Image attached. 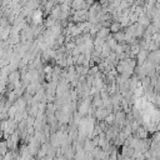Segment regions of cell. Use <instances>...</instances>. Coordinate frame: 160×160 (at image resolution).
Returning a JSON list of instances; mask_svg holds the SVG:
<instances>
[{
  "instance_id": "obj_1",
  "label": "cell",
  "mask_w": 160,
  "mask_h": 160,
  "mask_svg": "<svg viewBox=\"0 0 160 160\" xmlns=\"http://www.w3.org/2000/svg\"><path fill=\"white\" fill-rule=\"evenodd\" d=\"M136 58H138V61L140 63V65H143V64H144V63L148 60V58H149V51L145 50V49H141L139 54L136 55Z\"/></svg>"
},
{
  "instance_id": "obj_2",
  "label": "cell",
  "mask_w": 160,
  "mask_h": 160,
  "mask_svg": "<svg viewBox=\"0 0 160 160\" xmlns=\"http://www.w3.org/2000/svg\"><path fill=\"white\" fill-rule=\"evenodd\" d=\"M121 29V23L119 21V23H113L110 24V31H113V33H119V30Z\"/></svg>"
},
{
  "instance_id": "obj_3",
  "label": "cell",
  "mask_w": 160,
  "mask_h": 160,
  "mask_svg": "<svg viewBox=\"0 0 160 160\" xmlns=\"http://www.w3.org/2000/svg\"><path fill=\"white\" fill-rule=\"evenodd\" d=\"M109 33H110V29H108V28H104V29H101L99 33H98V36L101 39V38H106L109 35Z\"/></svg>"
},
{
  "instance_id": "obj_4",
  "label": "cell",
  "mask_w": 160,
  "mask_h": 160,
  "mask_svg": "<svg viewBox=\"0 0 160 160\" xmlns=\"http://www.w3.org/2000/svg\"><path fill=\"white\" fill-rule=\"evenodd\" d=\"M115 120V115H108V116H106V123H113Z\"/></svg>"
}]
</instances>
